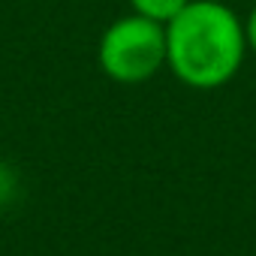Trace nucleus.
Wrapping results in <instances>:
<instances>
[{"label":"nucleus","instance_id":"nucleus-4","mask_svg":"<svg viewBox=\"0 0 256 256\" xmlns=\"http://www.w3.org/2000/svg\"><path fill=\"white\" fill-rule=\"evenodd\" d=\"M244 36H247V48L256 54V6L247 12V18H244Z\"/></svg>","mask_w":256,"mask_h":256},{"label":"nucleus","instance_id":"nucleus-3","mask_svg":"<svg viewBox=\"0 0 256 256\" xmlns=\"http://www.w3.org/2000/svg\"><path fill=\"white\" fill-rule=\"evenodd\" d=\"M136 16H145L157 24H169L190 0H126Z\"/></svg>","mask_w":256,"mask_h":256},{"label":"nucleus","instance_id":"nucleus-1","mask_svg":"<svg viewBox=\"0 0 256 256\" xmlns=\"http://www.w3.org/2000/svg\"><path fill=\"white\" fill-rule=\"evenodd\" d=\"M247 52L244 22L220 0H190L166 24V66L193 90L229 84Z\"/></svg>","mask_w":256,"mask_h":256},{"label":"nucleus","instance_id":"nucleus-2","mask_svg":"<svg viewBox=\"0 0 256 256\" xmlns=\"http://www.w3.org/2000/svg\"><path fill=\"white\" fill-rule=\"evenodd\" d=\"M96 64L118 84L151 82L166 66V24L136 12L114 18L96 42Z\"/></svg>","mask_w":256,"mask_h":256}]
</instances>
